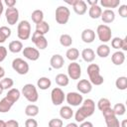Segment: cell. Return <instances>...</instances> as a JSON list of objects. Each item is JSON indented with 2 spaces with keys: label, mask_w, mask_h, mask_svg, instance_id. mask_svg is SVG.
I'll list each match as a JSON object with an SVG mask.
<instances>
[{
  "label": "cell",
  "mask_w": 127,
  "mask_h": 127,
  "mask_svg": "<svg viewBox=\"0 0 127 127\" xmlns=\"http://www.w3.org/2000/svg\"><path fill=\"white\" fill-rule=\"evenodd\" d=\"M31 18H32V21L37 25L42 21H44V12L42 10H35L32 12Z\"/></svg>",
  "instance_id": "cell-35"
},
{
  "label": "cell",
  "mask_w": 127,
  "mask_h": 127,
  "mask_svg": "<svg viewBox=\"0 0 127 127\" xmlns=\"http://www.w3.org/2000/svg\"><path fill=\"white\" fill-rule=\"evenodd\" d=\"M121 50L122 51H127V38L125 37L124 39H122V46H121Z\"/></svg>",
  "instance_id": "cell-49"
},
{
  "label": "cell",
  "mask_w": 127,
  "mask_h": 127,
  "mask_svg": "<svg viewBox=\"0 0 127 127\" xmlns=\"http://www.w3.org/2000/svg\"><path fill=\"white\" fill-rule=\"evenodd\" d=\"M72 8H73V11L75 14L81 16V15H84L87 11V4L83 0H76L75 4L72 6Z\"/></svg>",
  "instance_id": "cell-17"
},
{
  "label": "cell",
  "mask_w": 127,
  "mask_h": 127,
  "mask_svg": "<svg viewBox=\"0 0 127 127\" xmlns=\"http://www.w3.org/2000/svg\"><path fill=\"white\" fill-rule=\"evenodd\" d=\"M115 86L119 90H126L127 89V77L126 76H119L115 80Z\"/></svg>",
  "instance_id": "cell-38"
},
{
  "label": "cell",
  "mask_w": 127,
  "mask_h": 127,
  "mask_svg": "<svg viewBox=\"0 0 127 127\" xmlns=\"http://www.w3.org/2000/svg\"><path fill=\"white\" fill-rule=\"evenodd\" d=\"M64 2L65 3H67V4H69V5H71V6H73L74 4H75V2H76V0H64Z\"/></svg>",
  "instance_id": "cell-52"
},
{
  "label": "cell",
  "mask_w": 127,
  "mask_h": 127,
  "mask_svg": "<svg viewBox=\"0 0 127 127\" xmlns=\"http://www.w3.org/2000/svg\"><path fill=\"white\" fill-rule=\"evenodd\" d=\"M81 40L86 44H90L95 40V32L92 29H84L81 32Z\"/></svg>",
  "instance_id": "cell-18"
},
{
  "label": "cell",
  "mask_w": 127,
  "mask_h": 127,
  "mask_svg": "<svg viewBox=\"0 0 127 127\" xmlns=\"http://www.w3.org/2000/svg\"><path fill=\"white\" fill-rule=\"evenodd\" d=\"M96 34H97L98 40L100 42H102L103 44H106L109 41H111V38H112L111 28L109 26L105 25V24H101V25H98L97 26Z\"/></svg>",
  "instance_id": "cell-5"
},
{
  "label": "cell",
  "mask_w": 127,
  "mask_h": 127,
  "mask_svg": "<svg viewBox=\"0 0 127 127\" xmlns=\"http://www.w3.org/2000/svg\"><path fill=\"white\" fill-rule=\"evenodd\" d=\"M10 36H11V29L10 28H8L6 26L0 27V44L4 43Z\"/></svg>",
  "instance_id": "cell-37"
},
{
  "label": "cell",
  "mask_w": 127,
  "mask_h": 127,
  "mask_svg": "<svg viewBox=\"0 0 127 127\" xmlns=\"http://www.w3.org/2000/svg\"><path fill=\"white\" fill-rule=\"evenodd\" d=\"M97 108L102 112L104 110H107L109 108H111V103H110V100L108 98H105V97H102L100 98L98 101H97Z\"/></svg>",
  "instance_id": "cell-34"
},
{
  "label": "cell",
  "mask_w": 127,
  "mask_h": 127,
  "mask_svg": "<svg viewBox=\"0 0 127 127\" xmlns=\"http://www.w3.org/2000/svg\"><path fill=\"white\" fill-rule=\"evenodd\" d=\"M7 57V49L4 46H0V63H2Z\"/></svg>",
  "instance_id": "cell-45"
},
{
  "label": "cell",
  "mask_w": 127,
  "mask_h": 127,
  "mask_svg": "<svg viewBox=\"0 0 127 127\" xmlns=\"http://www.w3.org/2000/svg\"><path fill=\"white\" fill-rule=\"evenodd\" d=\"M118 13L122 18H126L127 17V5L123 4L121 6H119L118 8Z\"/></svg>",
  "instance_id": "cell-44"
},
{
  "label": "cell",
  "mask_w": 127,
  "mask_h": 127,
  "mask_svg": "<svg viewBox=\"0 0 127 127\" xmlns=\"http://www.w3.org/2000/svg\"><path fill=\"white\" fill-rule=\"evenodd\" d=\"M122 46V39L119 37H115L111 39V47L115 50H120Z\"/></svg>",
  "instance_id": "cell-42"
},
{
  "label": "cell",
  "mask_w": 127,
  "mask_h": 127,
  "mask_svg": "<svg viewBox=\"0 0 127 127\" xmlns=\"http://www.w3.org/2000/svg\"><path fill=\"white\" fill-rule=\"evenodd\" d=\"M25 127H38V122L36 119L30 117L25 121Z\"/></svg>",
  "instance_id": "cell-43"
},
{
  "label": "cell",
  "mask_w": 127,
  "mask_h": 127,
  "mask_svg": "<svg viewBox=\"0 0 127 127\" xmlns=\"http://www.w3.org/2000/svg\"><path fill=\"white\" fill-rule=\"evenodd\" d=\"M39 111H40L39 106H37L36 104H29L25 108V114L29 117H32V118L37 116L39 114Z\"/></svg>",
  "instance_id": "cell-32"
},
{
  "label": "cell",
  "mask_w": 127,
  "mask_h": 127,
  "mask_svg": "<svg viewBox=\"0 0 127 127\" xmlns=\"http://www.w3.org/2000/svg\"><path fill=\"white\" fill-rule=\"evenodd\" d=\"M76 88L80 94H87L92 90V84L88 79H80L76 84Z\"/></svg>",
  "instance_id": "cell-15"
},
{
  "label": "cell",
  "mask_w": 127,
  "mask_h": 127,
  "mask_svg": "<svg viewBox=\"0 0 127 127\" xmlns=\"http://www.w3.org/2000/svg\"><path fill=\"white\" fill-rule=\"evenodd\" d=\"M50 31V25L48 24V22L46 21H42L41 23L36 25V33L45 36L46 34H48V32Z\"/></svg>",
  "instance_id": "cell-29"
},
{
  "label": "cell",
  "mask_w": 127,
  "mask_h": 127,
  "mask_svg": "<svg viewBox=\"0 0 127 127\" xmlns=\"http://www.w3.org/2000/svg\"><path fill=\"white\" fill-rule=\"evenodd\" d=\"M12 68L18 73V74H21V75H24V74H27L29 69H30V66H29V64L24 61L23 59L21 58H16L13 60L12 62Z\"/></svg>",
  "instance_id": "cell-7"
},
{
  "label": "cell",
  "mask_w": 127,
  "mask_h": 127,
  "mask_svg": "<svg viewBox=\"0 0 127 127\" xmlns=\"http://www.w3.org/2000/svg\"><path fill=\"white\" fill-rule=\"evenodd\" d=\"M111 61L115 65H121L125 62V55L121 51H116L111 56Z\"/></svg>",
  "instance_id": "cell-23"
},
{
  "label": "cell",
  "mask_w": 127,
  "mask_h": 127,
  "mask_svg": "<svg viewBox=\"0 0 127 127\" xmlns=\"http://www.w3.org/2000/svg\"><path fill=\"white\" fill-rule=\"evenodd\" d=\"M5 127H19V122L15 119H10L5 122Z\"/></svg>",
  "instance_id": "cell-46"
},
{
  "label": "cell",
  "mask_w": 127,
  "mask_h": 127,
  "mask_svg": "<svg viewBox=\"0 0 127 127\" xmlns=\"http://www.w3.org/2000/svg\"><path fill=\"white\" fill-rule=\"evenodd\" d=\"M100 5L104 8L112 10L113 8L120 6V0H100Z\"/></svg>",
  "instance_id": "cell-33"
},
{
  "label": "cell",
  "mask_w": 127,
  "mask_h": 127,
  "mask_svg": "<svg viewBox=\"0 0 127 127\" xmlns=\"http://www.w3.org/2000/svg\"><path fill=\"white\" fill-rule=\"evenodd\" d=\"M65 100L70 106H79L83 101V97L79 92L71 91L65 94Z\"/></svg>",
  "instance_id": "cell-11"
},
{
  "label": "cell",
  "mask_w": 127,
  "mask_h": 127,
  "mask_svg": "<svg viewBox=\"0 0 127 127\" xmlns=\"http://www.w3.org/2000/svg\"><path fill=\"white\" fill-rule=\"evenodd\" d=\"M3 11H4V7H3V3H2V1L0 0V19H1V15H2V13H3Z\"/></svg>",
  "instance_id": "cell-54"
},
{
  "label": "cell",
  "mask_w": 127,
  "mask_h": 127,
  "mask_svg": "<svg viewBox=\"0 0 127 127\" xmlns=\"http://www.w3.org/2000/svg\"><path fill=\"white\" fill-rule=\"evenodd\" d=\"M22 95L31 103H35L39 99V93L37 87L32 83H27L22 87Z\"/></svg>",
  "instance_id": "cell-3"
},
{
  "label": "cell",
  "mask_w": 127,
  "mask_h": 127,
  "mask_svg": "<svg viewBox=\"0 0 127 127\" xmlns=\"http://www.w3.org/2000/svg\"><path fill=\"white\" fill-rule=\"evenodd\" d=\"M51 100L52 103L56 106L61 105L65 100V94L61 87H55L51 91Z\"/></svg>",
  "instance_id": "cell-10"
},
{
  "label": "cell",
  "mask_w": 127,
  "mask_h": 127,
  "mask_svg": "<svg viewBox=\"0 0 127 127\" xmlns=\"http://www.w3.org/2000/svg\"><path fill=\"white\" fill-rule=\"evenodd\" d=\"M0 82H1V84H2V86H3V88H4V90L6 89V90H9V89H11L12 87H13V85H14V80L11 78V77H3L1 80H0Z\"/></svg>",
  "instance_id": "cell-40"
},
{
  "label": "cell",
  "mask_w": 127,
  "mask_h": 127,
  "mask_svg": "<svg viewBox=\"0 0 127 127\" xmlns=\"http://www.w3.org/2000/svg\"><path fill=\"white\" fill-rule=\"evenodd\" d=\"M5 17H6V21L9 25L13 26L15 24H17L18 20H19V11L17 8L12 7V8H7L5 10Z\"/></svg>",
  "instance_id": "cell-12"
},
{
  "label": "cell",
  "mask_w": 127,
  "mask_h": 127,
  "mask_svg": "<svg viewBox=\"0 0 127 127\" xmlns=\"http://www.w3.org/2000/svg\"><path fill=\"white\" fill-rule=\"evenodd\" d=\"M23 49H24L23 48V43L19 40H14V41L10 42L9 45H8V50L13 54H18V53L22 52Z\"/></svg>",
  "instance_id": "cell-22"
},
{
  "label": "cell",
  "mask_w": 127,
  "mask_h": 127,
  "mask_svg": "<svg viewBox=\"0 0 127 127\" xmlns=\"http://www.w3.org/2000/svg\"><path fill=\"white\" fill-rule=\"evenodd\" d=\"M101 20L103 23L105 24H110L115 20V13L113 10L110 9H105L104 11H102L101 16H100Z\"/></svg>",
  "instance_id": "cell-19"
},
{
  "label": "cell",
  "mask_w": 127,
  "mask_h": 127,
  "mask_svg": "<svg viewBox=\"0 0 127 127\" xmlns=\"http://www.w3.org/2000/svg\"><path fill=\"white\" fill-rule=\"evenodd\" d=\"M60 44L63 47L68 48L72 45V38L68 34H62L60 37Z\"/></svg>",
  "instance_id": "cell-36"
},
{
  "label": "cell",
  "mask_w": 127,
  "mask_h": 127,
  "mask_svg": "<svg viewBox=\"0 0 127 127\" xmlns=\"http://www.w3.org/2000/svg\"><path fill=\"white\" fill-rule=\"evenodd\" d=\"M112 110H113V112H114V114L116 116H122L126 112V107H125V105L123 103H116L113 106Z\"/></svg>",
  "instance_id": "cell-39"
},
{
  "label": "cell",
  "mask_w": 127,
  "mask_h": 127,
  "mask_svg": "<svg viewBox=\"0 0 127 127\" xmlns=\"http://www.w3.org/2000/svg\"><path fill=\"white\" fill-rule=\"evenodd\" d=\"M0 127H5V121L0 119Z\"/></svg>",
  "instance_id": "cell-56"
},
{
  "label": "cell",
  "mask_w": 127,
  "mask_h": 127,
  "mask_svg": "<svg viewBox=\"0 0 127 127\" xmlns=\"http://www.w3.org/2000/svg\"><path fill=\"white\" fill-rule=\"evenodd\" d=\"M101 13H102V9H101L100 6L93 5V6H90L89 7L88 15H89V17L91 19H98V18H100Z\"/></svg>",
  "instance_id": "cell-28"
},
{
  "label": "cell",
  "mask_w": 127,
  "mask_h": 127,
  "mask_svg": "<svg viewBox=\"0 0 127 127\" xmlns=\"http://www.w3.org/2000/svg\"><path fill=\"white\" fill-rule=\"evenodd\" d=\"M20 96H21V92H20V90H19L18 88L12 87L11 89H9V90H8V92H7V94H6V96H5V97H7L11 102L15 103L16 101H18V100H19Z\"/></svg>",
  "instance_id": "cell-25"
},
{
  "label": "cell",
  "mask_w": 127,
  "mask_h": 127,
  "mask_svg": "<svg viewBox=\"0 0 127 127\" xmlns=\"http://www.w3.org/2000/svg\"><path fill=\"white\" fill-rule=\"evenodd\" d=\"M69 16H70V11L66 6H59L56 9V22L60 25H65L68 20H69Z\"/></svg>",
  "instance_id": "cell-6"
},
{
  "label": "cell",
  "mask_w": 127,
  "mask_h": 127,
  "mask_svg": "<svg viewBox=\"0 0 127 127\" xmlns=\"http://www.w3.org/2000/svg\"><path fill=\"white\" fill-rule=\"evenodd\" d=\"M78 127H93V124L90 121H83L80 123V125Z\"/></svg>",
  "instance_id": "cell-48"
},
{
  "label": "cell",
  "mask_w": 127,
  "mask_h": 127,
  "mask_svg": "<svg viewBox=\"0 0 127 127\" xmlns=\"http://www.w3.org/2000/svg\"><path fill=\"white\" fill-rule=\"evenodd\" d=\"M81 58L85 63H92L95 59V52L90 48H85L81 52Z\"/></svg>",
  "instance_id": "cell-20"
},
{
  "label": "cell",
  "mask_w": 127,
  "mask_h": 127,
  "mask_svg": "<svg viewBox=\"0 0 127 127\" xmlns=\"http://www.w3.org/2000/svg\"><path fill=\"white\" fill-rule=\"evenodd\" d=\"M96 55L99 57V58H107L109 55H110V47L106 44H101L97 47L96 49Z\"/></svg>",
  "instance_id": "cell-24"
},
{
  "label": "cell",
  "mask_w": 127,
  "mask_h": 127,
  "mask_svg": "<svg viewBox=\"0 0 127 127\" xmlns=\"http://www.w3.org/2000/svg\"><path fill=\"white\" fill-rule=\"evenodd\" d=\"M3 91H4V88H3V86H2V84H1V82H0V95L3 93Z\"/></svg>",
  "instance_id": "cell-57"
},
{
  "label": "cell",
  "mask_w": 127,
  "mask_h": 127,
  "mask_svg": "<svg viewBox=\"0 0 127 127\" xmlns=\"http://www.w3.org/2000/svg\"><path fill=\"white\" fill-rule=\"evenodd\" d=\"M86 72L88 74L89 77V81L91 84L93 85H101L104 82V78L103 76L100 74V67L98 64H89L87 68H86Z\"/></svg>",
  "instance_id": "cell-2"
},
{
  "label": "cell",
  "mask_w": 127,
  "mask_h": 127,
  "mask_svg": "<svg viewBox=\"0 0 127 127\" xmlns=\"http://www.w3.org/2000/svg\"><path fill=\"white\" fill-rule=\"evenodd\" d=\"M120 127H127V120L124 119L122 122H120Z\"/></svg>",
  "instance_id": "cell-55"
},
{
  "label": "cell",
  "mask_w": 127,
  "mask_h": 127,
  "mask_svg": "<svg viewBox=\"0 0 127 127\" xmlns=\"http://www.w3.org/2000/svg\"><path fill=\"white\" fill-rule=\"evenodd\" d=\"M63 125L64 122L60 118H53L48 123V127H63Z\"/></svg>",
  "instance_id": "cell-41"
},
{
  "label": "cell",
  "mask_w": 127,
  "mask_h": 127,
  "mask_svg": "<svg viewBox=\"0 0 127 127\" xmlns=\"http://www.w3.org/2000/svg\"><path fill=\"white\" fill-rule=\"evenodd\" d=\"M73 110L70 106L68 105H65V106H62L61 109H60V116L62 119L64 120H69L72 118L73 116Z\"/></svg>",
  "instance_id": "cell-21"
},
{
  "label": "cell",
  "mask_w": 127,
  "mask_h": 127,
  "mask_svg": "<svg viewBox=\"0 0 127 127\" xmlns=\"http://www.w3.org/2000/svg\"><path fill=\"white\" fill-rule=\"evenodd\" d=\"M52 85V81L49 77L47 76H42L38 79L37 81V86L41 89V90H47L48 88H50Z\"/></svg>",
  "instance_id": "cell-27"
},
{
  "label": "cell",
  "mask_w": 127,
  "mask_h": 127,
  "mask_svg": "<svg viewBox=\"0 0 127 127\" xmlns=\"http://www.w3.org/2000/svg\"><path fill=\"white\" fill-rule=\"evenodd\" d=\"M22 53H23V56L26 59H28V60H30L32 62L38 61L39 58H40V52H39V50L36 49V48L30 47V46L24 48L23 51H22Z\"/></svg>",
  "instance_id": "cell-14"
},
{
  "label": "cell",
  "mask_w": 127,
  "mask_h": 127,
  "mask_svg": "<svg viewBox=\"0 0 127 127\" xmlns=\"http://www.w3.org/2000/svg\"><path fill=\"white\" fill-rule=\"evenodd\" d=\"M17 36L20 40H28L31 37V24L27 20H22L17 26Z\"/></svg>",
  "instance_id": "cell-4"
},
{
  "label": "cell",
  "mask_w": 127,
  "mask_h": 127,
  "mask_svg": "<svg viewBox=\"0 0 127 127\" xmlns=\"http://www.w3.org/2000/svg\"><path fill=\"white\" fill-rule=\"evenodd\" d=\"M55 80H56V83L61 87H64L69 83V78H68L67 74H65V73L57 74L55 77Z\"/></svg>",
  "instance_id": "cell-26"
},
{
  "label": "cell",
  "mask_w": 127,
  "mask_h": 127,
  "mask_svg": "<svg viewBox=\"0 0 127 127\" xmlns=\"http://www.w3.org/2000/svg\"><path fill=\"white\" fill-rule=\"evenodd\" d=\"M32 42L35 44L36 49L38 50H45L48 47V40L46 39V37L36 32H34L32 35Z\"/></svg>",
  "instance_id": "cell-13"
},
{
  "label": "cell",
  "mask_w": 127,
  "mask_h": 127,
  "mask_svg": "<svg viewBox=\"0 0 127 127\" xmlns=\"http://www.w3.org/2000/svg\"><path fill=\"white\" fill-rule=\"evenodd\" d=\"M64 60L63 56H61L59 54H56V55L52 56V58L50 60V64L55 69L62 68L64 66Z\"/></svg>",
  "instance_id": "cell-16"
},
{
  "label": "cell",
  "mask_w": 127,
  "mask_h": 127,
  "mask_svg": "<svg viewBox=\"0 0 127 127\" xmlns=\"http://www.w3.org/2000/svg\"><path fill=\"white\" fill-rule=\"evenodd\" d=\"M5 4L7 5L8 8L15 7V5H16V0H5Z\"/></svg>",
  "instance_id": "cell-47"
},
{
  "label": "cell",
  "mask_w": 127,
  "mask_h": 127,
  "mask_svg": "<svg viewBox=\"0 0 127 127\" xmlns=\"http://www.w3.org/2000/svg\"><path fill=\"white\" fill-rule=\"evenodd\" d=\"M95 111V102L91 98H86L82 101L81 106L75 111L74 119L76 122H83L87 117H90Z\"/></svg>",
  "instance_id": "cell-1"
},
{
  "label": "cell",
  "mask_w": 127,
  "mask_h": 127,
  "mask_svg": "<svg viewBox=\"0 0 127 127\" xmlns=\"http://www.w3.org/2000/svg\"><path fill=\"white\" fill-rule=\"evenodd\" d=\"M106 127H120V122L117 118V116L114 114L112 108H109L107 110L102 111Z\"/></svg>",
  "instance_id": "cell-8"
},
{
  "label": "cell",
  "mask_w": 127,
  "mask_h": 127,
  "mask_svg": "<svg viewBox=\"0 0 127 127\" xmlns=\"http://www.w3.org/2000/svg\"><path fill=\"white\" fill-rule=\"evenodd\" d=\"M65 57L70 62H75L79 58V51L76 48H69L65 52Z\"/></svg>",
  "instance_id": "cell-31"
},
{
  "label": "cell",
  "mask_w": 127,
  "mask_h": 127,
  "mask_svg": "<svg viewBox=\"0 0 127 127\" xmlns=\"http://www.w3.org/2000/svg\"><path fill=\"white\" fill-rule=\"evenodd\" d=\"M65 127H78V125H77L76 123H74V122H71V123L66 124V125H65Z\"/></svg>",
  "instance_id": "cell-53"
},
{
  "label": "cell",
  "mask_w": 127,
  "mask_h": 127,
  "mask_svg": "<svg viewBox=\"0 0 127 127\" xmlns=\"http://www.w3.org/2000/svg\"><path fill=\"white\" fill-rule=\"evenodd\" d=\"M13 102H11L7 97H4L0 100V113H6L8 112L12 106H13Z\"/></svg>",
  "instance_id": "cell-30"
},
{
  "label": "cell",
  "mask_w": 127,
  "mask_h": 127,
  "mask_svg": "<svg viewBox=\"0 0 127 127\" xmlns=\"http://www.w3.org/2000/svg\"><path fill=\"white\" fill-rule=\"evenodd\" d=\"M4 76H5V69L0 65V79H2Z\"/></svg>",
  "instance_id": "cell-50"
},
{
  "label": "cell",
  "mask_w": 127,
  "mask_h": 127,
  "mask_svg": "<svg viewBox=\"0 0 127 127\" xmlns=\"http://www.w3.org/2000/svg\"><path fill=\"white\" fill-rule=\"evenodd\" d=\"M67 76L73 80L79 79L81 76V66L76 62H70L67 65Z\"/></svg>",
  "instance_id": "cell-9"
},
{
  "label": "cell",
  "mask_w": 127,
  "mask_h": 127,
  "mask_svg": "<svg viewBox=\"0 0 127 127\" xmlns=\"http://www.w3.org/2000/svg\"><path fill=\"white\" fill-rule=\"evenodd\" d=\"M98 1L97 0H87V4H89L90 6H93V5H97Z\"/></svg>",
  "instance_id": "cell-51"
}]
</instances>
